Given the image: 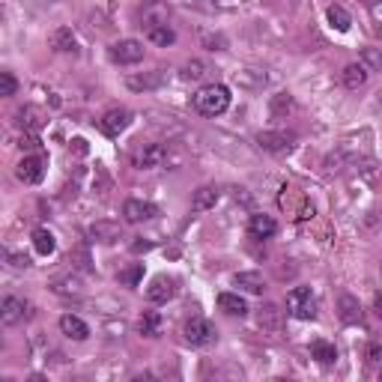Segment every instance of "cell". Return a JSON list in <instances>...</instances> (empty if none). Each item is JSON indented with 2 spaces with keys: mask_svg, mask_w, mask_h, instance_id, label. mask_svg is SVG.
<instances>
[{
  "mask_svg": "<svg viewBox=\"0 0 382 382\" xmlns=\"http://www.w3.org/2000/svg\"><path fill=\"white\" fill-rule=\"evenodd\" d=\"M230 108V87L224 84H206L194 96V111L204 116H218Z\"/></svg>",
  "mask_w": 382,
  "mask_h": 382,
  "instance_id": "6da1fadb",
  "label": "cell"
},
{
  "mask_svg": "<svg viewBox=\"0 0 382 382\" xmlns=\"http://www.w3.org/2000/svg\"><path fill=\"white\" fill-rule=\"evenodd\" d=\"M286 314L296 320H314L316 316V299L311 293V286H293L286 293Z\"/></svg>",
  "mask_w": 382,
  "mask_h": 382,
  "instance_id": "7a4b0ae2",
  "label": "cell"
},
{
  "mask_svg": "<svg viewBox=\"0 0 382 382\" xmlns=\"http://www.w3.org/2000/svg\"><path fill=\"white\" fill-rule=\"evenodd\" d=\"M108 60L116 66H135V63L144 60V42L137 39H120L108 48Z\"/></svg>",
  "mask_w": 382,
  "mask_h": 382,
  "instance_id": "3957f363",
  "label": "cell"
},
{
  "mask_svg": "<svg viewBox=\"0 0 382 382\" xmlns=\"http://www.w3.org/2000/svg\"><path fill=\"white\" fill-rule=\"evenodd\" d=\"M183 335H185V341L191 346H212L218 341L215 326H212L209 320H204V316H191V320L185 323V328H183Z\"/></svg>",
  "mask_w": 382,
  "mask_h": 382,
  "instance_id": "277c9868",
  "label": "cell"
},
{
  "mask_svg": "<svg viewBox=\"0 0 382 382\" xmlns=\"http://www.w3.org/2000/svg\"><path fill=\"white\" fill-rule=\"evenodd\" d=\"M257 146L263 153H272V155H281V153H290L296 146V135L286 132V129H275V132H260L257 137Z\"/></svg>",
  "mask_w": 382,
  "mask_h": 382,
  "instance_id": "5b68a950",
  "label": "cell"
},
{
  "mask_svg": "<svg viewBox=\"0 0 382 382\" xmlns=\"http://www.w3.org/2000/svg\"><path fill=\"white\" fill-rule=\"evenodd\" d=\"M45 167H48L45 155H24L15 167V176L24 185H36V183H42V176H45Z\"/></svg>",
  "mask_w": 382,
  "mask_h": 382,
  "instance_id": "8992f818",
  "label": "cell"
},
{
  "mask_svg": "<svg viewBox=\"0 0 382 382\" xmlns=\"http://www.w3.org/2000/svg\"><path fill=\"white\" fill-rule=\"evenodd\" d=\"M176 290H179V281L174 278V275H155V278L150 281V286H146V299H150L153 305H165V302L174 299Z\"/></svg>",
  "mask_w": 382,
  "mask_h": 382,
  "instance_id": "52a82bcc",
  "label": "cell"
},
{
  "mask_svg": "<svg viewBox=\"0 0 382 382\" xmlns=\"http://www.w3.org/2000/svg\"><path fill=\"white\" fill-rule=\"evenodd\" d=\"M129 125H132V111H125V108L105 111L102 120H99V129L108 135V137H120L125 129H129Z\"/></svg>",
  "mask_w": 382,
  "mask_h": 382,
  "instance_id": "ba28073f",
  "label": "cell"
},
{
  "mask_svg": "<svg viewBox=\"0 0 382 382\" xmlns=\"http://www.w3.org/2000/svg\"><path fill=\"white\" fill-rule=\"evenodd\" d=\"M27 316H30V305L24 299H18V296H6L3 305H0V323L6 328L18 326L21 320H27Z\"/></svg>",
  "mask_w": 382,
  "mask_h": 382,
  "instance_id": "9c48e42d",
  "label": "cell"
},
{
  "mask_svg": "<svg viewBox=\"0 0 382 382\" xmlns=\"http://www.w3.org/2000/svg\"><path fill=\"white\" fill-rule=\"evenodd\" d=\"M165 84V72L153 69V72H129L125 75V87L135 93H146V90H158Z\"/></svg>",
  "mask_w": 382,
  "mask_h": 382,
  "instance_id": "30bf717a",
  "label": "cell"
},
{
  "mask_svg": "<svg viewBox=\"0 0 382 382\" xmlns=\"http://www.w3.org/2000/svg\"><path fill=\"white\" fill-rule=\"evenodd\" d=\"M165 158H167V150L162 144H146L132 155V162H135V167H141V171H150V167H162Z\"/></svg>",
  "mask_w": 382,
  "mask_h": 382,
  "instance_id": "8fae6325",
  "label": "cell"
},
{
  "mask_svg": "<svg viewBox=\"0 0 382 382\" xmlns=\"http://www.w3.org/2000/svg\"><path fill=\"white\" fill-rule=\"evenodd\" d=\"M158 215V206L150 204V200H125L123 204V218L129 224H141V221H150Z\"/></svg>",
  "mask_w": 382,
  "mask_h": 382,
  "instance_id": "7c38bea8",
  "label": "cell"
},
{
  "mask_svg": "<svg viewBox=\"0 0 382 382\" xmlns=\"http://www.w3.org/2000/svg\"><path fill=\"white\" fill-rule=\"evenodd\" d=\"M275 233H278V224H275V218L266 215V212H254L248 218V236L251 239H272Z\"/></svg>",
  "mask_w": 382,
  "mask_h": 382,
  "instance_id": "4fadbf2b",
  "label": "cell"
},
{
  "mask_svg": "<svg viewBox=\"0 0 382 382\" xmlns=\"http://www.w3.org/2000/svg\"><path fill=\"white\" fill-rule=\"evenodd\" d=\"M48 45H51V51H57V54H78V36L72 33V27H57L54 33L48 36Z\"/></svg>",
  "mask_w": 382,
  "mask_h": 382,
  "instance_id": "5bb4252c",
  "label": "cell"
},
{
  "mask_svg": "<svg viewBox=\"0 0 382 382\" xmlns=\"http://www.w3.org/2000/svg\"><path fill=\"white\" fill-rule=\"evenodd\" d=\"M257 326L263 328V332H272V335L281 332V328H284V311L275 302H266L257 311Z\"/></svg>",
  "mask_w": 382,
  "mask_h": 382,
  "instance_id": "9a60e30c",
  "label": "cell"
},
{
  "mask_svg": "<svg viewBox=\"0 0 382 382\" xmlns=\"http://www.w3.org/2000/svg\"><path fill=\"white\" fill-rule=\"evenodd\" d=\"M15 125L24 132H39L42 125H45V114L36 105H24V108L15 111Z\"/></svg>",
  "mask_w": 382,
  "mask_h": 382,
  "instance_id": "2e32d148",
  "label": "cell"
},
{
  "mask_svg": "<svg viewBox=\"0 0 382 382\" xmlns=\"http://www.w3.org/2000/svg\"><path fill=\"white\" fill-rule=\"evenodd\" d=\"M337 316H341L344 323H362L365 320V311H362V302L356 299V296H349V293H344L341 299H337Z\"/></svg>",
  "mask_w": 382,
  "mask_h": 382,
  "instance_id": "e0dca14e",
  "label": "cell"
},
{
  "mask_svg": "<svg viewBox=\"0 0 382 382\" xmlns=\"http://www.w3.org/2000/svg\"><path fill=\"white\" fill-rule=\"evenodd\" d=\"M60 332L66 335V337H72V341H87L90 337V326L81 320V316H75V314H63L60 316Z\"/></svg>",
  "mask_w": 382,
  "mask_h": 382,
  "instance_id": "ac0fdd59",
  "label": "cell"
},
{
  "mask_svg": "<svg viewBox=\"0 0 382 382\" xmlns=\"http://www.w3.org/2000/svg\"><path fill=\"white\" fill-rule=\"evenodd\" d=\"M233 284L251 296H263V290H266V278L260 272H236L233 275Z\"/></svg>",
  "mask_w": 382,
  "mask_h": 382,
  "instance_id": "d6986e66",
  "label": "cell"
},
{
  "mask_svg": "<svg viewBox=\"0 0 382 382\" xmlns=\"http://www.w3.org/2000/svg\"><path fill=\"white\" fill-rule=\"evenodd\" d=\"M367 78H370V69L365 66V63H349V66L344 69V75H341L346 90H362L367 84Z\"/></svg>",
  "mask_w": 382,
  "mask_h": 382,
  "instance_id": "ffe728a7",
  "label": "cell"
},
{
  "mask_svg": "<svg viewBox=\"0 0 382 382\" xmlns=\"http://www.w3.org/2000/svg\"><path fill=\"white\" fill-rule=\"evenodd\" d=\"M218 188L215 185H200L194 191V197H191V212H206V209H215L218 204Z\"/></svg>",
  "mask_w": 382,
  "mask_h": 382,
  "instance_id": "44dd1931",
  "label": "cell"
},
{
  "mask_svg": "<svg viewBox=\"0 0 382 382\" xmlns=\"http://www.w3.org/2000/svg\"><path fill=\"white\" fill-rule=\"evenodd\" d=\"M87 233L93 242H102V245H111V242L120 239V227H116L114 221H96V224H90Z\"/></svg>",
  "mask_w": 382,
  "mask_h": 382,
  "instance_id": "7402d4cb",
  "label": "cell"
},
{
  "mask_svg": "<svg viewBox=\"0 0 382 382\" xmlns=\"http://www.w3.org/2000/svg\"><path fill=\"white\" fill-rule=\"evenodd\" d=\"M218 307L224 311L227 316H245L248 314V302L242 299L239 293H221L218 296Z\"/></svg>",
  "mask_w": 382,
  "mask_h": 382,
  "instance_id": "603a6c76",
  "label": "cell"
},
{
  "mask_svg": "<svg viewBox=\"0 0 382 382\" xmlns=\"http://www.w3.org/2000/svg\"><path fill=\"white\" fill-rule=\"evenodd\" d=\"M141 21L146 24V30H150V27H162V24H167V6H162V3H150V6H144ZM144 24H141V27H144Z\"/></svg>",
  "mask_w": 382,
  "mask_h": 382,
  "instance_id": "cb8c5ba5",
  "label": "cell"
},
{
  "mask_svg": "<svg viewBox=\"0 0 382 382\" xmlns=\"http://www.w3.org/2000/svg\"><path fill=\"white\" fill-rule=\"evenodd\" d=\"M33 248L42 254V257H48V254H54V248H57L54 233L45 230V227H36V230H33Z\"/></svg>",
  "mask_w": 382,
  "mask_h": 382,
  "instance_id": "d4e9b609",
  "label": "cell"
},
{
  "mask_svg": "<svg viewBox=\"0 0 382 382\" xmlns=\"http://www.w3.org/2000/svg\"><path fill=\"white\" fill-rule=\"evenodd\" d=\"M137 332H141L144 337H155V335H162V314H155V311H146L141 320H137Z\"/></svg>",
  "mask_w": 382,
  "mask_h": 382,
  "instance_id": "484cf974",
  "label": "cell"
},
{
  "mask_svg": "<svg viewBox=\"0 0 382 382\" xmlns=\"http://www.w3.org/2000/svg\"><path fill=\"white\" fill-rule=\"evenodd\" d=\"M326 15H328V24H332V27L337 30V33H346V30L353 27V18H349V13H346L344 6H337V3H335V6H328V13H326Z\"/></svg>",
  "mask_w": 382,
  "mask_h": 382,
  "instance_id": "4316f807",
  "label": "cell"
},
{
  "mask_svg": "<svg viewBox=\"0 0 382 382\" xmlns=\"http://www.w3.org/2000/svg\"><path fill=\"white\" fill-rule=\"evenodd\" d=\"M311 356L320 365H335L337 362V349H335V344H328V341H314L311 344Z\"/></svg>",
  "mask_w": 382,
  "mask_h": 382,
  "instance_id": "83f0119b",
  "label": "cell"
},
{
  "mask_svg": "<svg viewBox=\"0 0 382 382\" xmlns=\"http://www.w3.org/2000/svg\"><path fill=\"white\" fill-rule=\"evenodd\" d=\"M51 290L60 293V296H84V284L78 278H72V275H66V278H57L54 284H51Z\"/></svg>",
  "mask_w": 382,
  "mask_h": 382,
  "instance_id": "f1b7e54d",
  "label": "cell"
},
{
  "mask_svg": "<svg viewBox=\"0 0 382 382\" xmlns=\"http://www.w3.org/2000/svg\"><path fill=\"white\" fill-rule=\"evenodd\" d=\"M146 39H150L153 45L167 48V45H174V42H176V33L167 24H162V27H150V30H146Z\"/></svg>",
  "mask_w": 382,
  "mask_h": 382,
  "instance_id": "f546056e",
  "label": "cell"
},
{
  "mask_svg": "<svg viewBox=\"0 0 382 382\" xmlns=\"http://www.w3.org/2000/svg\"><path fill=\"white\" fill-rule=\"evenodd\" d=\"M209 75V63L206 60H188L185 66H183V78L185 81H200V78H206Z\"/></svg>",
  "mask_w": 382,
  "mask_h": 382,
  "instance_id": "4dcf8cb0",
  "label": "cell"
},
{
  "mask_svg": "<svg viewBox=\"0 0 382 382\" xmlns=\"http://www.w3.org/2000/svg\"><path fill=\"white\" fill-rule=\"evenodd\" d=\"M116 278H120V284H125V286H137L141 278H144V263H132V266L123 269Z\"/></svg>",
  "mask_w": 382,
  "mask_h": 382,
  "instance_id": "1f68e13d",
  "label": "cell"
},
{
  "mask_svg": "<svg viewBox=\"0 0 382 382\" xmlns=\"http://www.w3.org/2000/svg\"><path fill=\"white\" fill-rule=\"evenodd\" d=\"M362 63L370 72H382V51L376 48H362Z\"/></svg>",
  "mask_w": 382,
  "mask_h": 382,
  "instance_id": "d6a6232c",
  "label": "cell"
},
{
  "mask_svg": "<svg viewBox=\"0 0 382 382\" xmlns=\"http://www.w3.org/2000/svg\"><path fill=\"white\" fill-rule=\"evenodd\" d=\"M18 93V81L13 72H0V96H15Z\"/></svg>",
  "mask_w": 382,
  "mask_h": 382,
  "instance_id": "836d02e7",
  "label": "cell"
},
{
  "mask_svg": "<svg viewBox=\"0 0 382 382\" xmlns=\"http://www.w3.org/2000/svg\"><path fill=\"white\" fill-rule=\"evenodd\" d=\"M293 108V99H290V93H278L272 99V116H281V111H290Z\"/></svg>",
  "mask_w": 382,
  "mask_h": 382,
  "instance_id": "e575fe53",
  "label": "cell"
},
{
  "mask_svg": "<svg viewBox=\"0 0 382 382\" xmlns=\"http://www.w3.org/2000/svg\"><path fill=\"white\" fill-rule=\"evenodd\" d=\"M365 358H367V365H379L382 362V344H367Z\"/></svg>",
  "mask_w": 382,
  "mask_h": 382,
  "instance_id": "d590c367",
  "label": "cell"
},
{
  "mask_svg": "<svg viewBox=\"0 0 382 382\" xmlns=\"http://www.w3.org/2000/svg\"><path fill=\"white\" fill-rule=\"evenodd\" d=\"M204 45H206L209 51H224V48H227V39L221 36V33H218V36H204Z\"/></svg>",
  "mask_w": 382,
  "mask_h": 382,
  "instance_id": "8d00e7d4",
  "label": "cell"
},
{
  "mask_svg": "<svg viewBox=\"0 0 382 382\" xmlns=\"http://www.w3.org/2000/svg\"><path fill=\"white\" fill-rule=\"evenodd\" d=\"M6 260H9V266H13V269H27L30 266L27 254H6Z\"/></svg>",
  "mask_w": 382,
  "mask_h": 382,
  "instance_id": "74e56055",
  "label": "cell"
},
{
  "mask_svg": "<svg viewBox=\"0 0 382 382\" xmlns=\"http://www.w3.org/2000/svg\"><path fill=\"white\" fill-rule=\"evenodd\" d=\"M18 146H21V150H39L42 144H39V137L33 132H27V135H21V144Z\"/></svg>",
  "mask_w": 382,
  "mask_h": 382,
  "instance_id": "f35d334b",
  "label": "cell"
},
{
  "mask_svg": "<svg viewBox=\"0 0 382 382\" xmlns=\"http://www.w3.org/2000/svg\"><path fill=\"white\" fill-rule=\"evenodd\" d=\"M374 311H376V316H379V320H382V290L374 296Z\"/></svg>",
  "mask_w": 382,
  "mask_h": 382,
  "instance_id": "ab89813d",
  "label": "cell"
},
{
  "mask_svg": "<svg viewBox=\"0 0 382 382\" xmlns=\"http://www.w3.org/2000/svg\"><path fill=\"white\" fill-rule=\"evenodd\" d=\"M153 245H150V242H135V251H150Z\"/></svg>",
  "mask_w": 382,
  "mask_h": 382,
  "instance_id": "60d3db41",
  "label": "cell"
},
{
  "mask_svg": "<svg viewBox=\"0 0 382 382\" xmlns=\"http://www.w3.org/2000/svg\"><path fill=\"white\" fill-rule=\"evenodd\" d=\"M365 3H367V6H376V3H382V0H365Z\"/></svg>",
  "mask_w": 382,
  "mask_h": 382,
  "instance_id": "b9f144b4",
  "label": "cell"
}]
</instances>
